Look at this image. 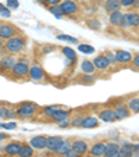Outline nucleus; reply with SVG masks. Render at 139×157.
Here are the masks:
<instances>
[{"instance_id": "nucleus-32", "label": "nucleus", "mask_w": 139, "mask_h": 157, "mask_svg": "<svg viewBox=\"0 0 139 157\" xmlns=\"http://www.w3.org/2000/svg\"><path fill=\"white\" fill-rule=\"evenodd\" d=\"M59 40H64V42H68V43H78V39L77 38H72L70 35H64V33H60V35L56 36Z\"/></svg>"}, {"instance_id": "nucleus-9", "label": "nucleus", "mask_w": 139, "mask_h": 157, "mask_svg": "<svg viewBox=\"0 0 139 157\" xmlns=\"http://www.w3.org/2000/svg\"><path fill=\"white\" fill-rule=\"evenodd\" d=\"M89 145H91V143L86 139H81V138H74V139H71V150L75 151L77 154H79L81 157L86 156Z\"/></svg>"}, {"instance_id": "nucleus-20", "label": "nucleus", "mask_w": 139, "mask_h": 157, "mask_svg": "<svg viewBox=\"0 0 139 157\" xmlns=\"http://www.w3.org/2000/svg\"><path fill=\"white\" fill-rule=\"evenodd\" d=\"M114 56H115V61L118 63V64H128V63L132 60V53L127 50H114Z\"/></svg>"}, {"instance_id": "nucleus-7", "label": "nucleus", "mask_w": 139, "mask_h": 157, "mask_svg": "<svg viewBox=\"0 0 139 157\" xmlns=\"http://www.w3.org/2000/svg\"><path fill=\"white\" fill-rule=\"evenodd\" d=\"M120 27H121L122 29H129V28H135V29H138V27H139V14H138V11L125 13V14H122Z\"/></svg>"}, {"instance_id": "nucleus-15", "label": "nucleus", "mask_w": 139, "mask_h": 157, "mask_svg": "<svg viewBox=\"0 0 139 157\" xmlns=\"http://www.w3.org/2000/svg\"><path fill=\"white\" fill-rule=\"evenodd\" d=\"M21 143L22 142H20V140H10L9 143H6L3 146V153L9 157H17L18 150L21 147Z\"/></svg>"}, {"instance_id": "nucleus-34", "label": "nucleus", "mask_w": 139, "mask_h": 157, "mask_svg": "<svg viewBox=\"0 0 139 157\" xmlns=\"http://www.w3.org/2000/svg\"><path fill=\"white\" fill-rule=\"evenodd\" d=\"M48 10L52 13L53 15H56V18H63L61 10H60V6L56 4V6H48Z\"/></svg>"}, {"instance_id": "nucleus-17", "label": "nucleus", "mask_w": 139, "mask_h": 157, "mask_svg": "<svg viewBox=\"0 0 139 157\" xmlns=\"http://www.w3.org/2000/svg\"><path fill=\"white\" fill-rule=\"evenodd\" d=\"M46 135H35V136H32L29 139V145L32 149H35V150L41 151V150H44L46 149Z\"/></svg>"}, {"instance_id": "nucleus-25", "label": "nucleus", "mask_w": 139, "mask_h": 157, "mask_svg": "<svg viewBox=\"0 0 139 157\" xmlns=\"http://www.w3.org/2000/svg\"><path fill=\"white\" fill-rule=\"evenodd\" d=\"M77 82L79 85H85V86H91L96 82L95 75H89V74H81L79 77H77Z\"/></svg>"}, {"instance_id": "nucleus-29", "label": "nucleus", "mask_w": 139, "mask_h": 157, "mask_svg": "<svg viewBox=\"0 0 139 157\" xmlns=\"http://www.w3.org/2000/svg\"><path fill=\"white\" fill-rule=\"evenodd\" d=\"M120 143L115 140H107L104 142V153H118Z\"/></svg>"}, {"instance_id": "nucleus-14", "label": "nucleus", "mask_w": 139, "mask_h": 157, "mask_svg": "<svg viewBox=\"0 0 139 157\" xmlns=\"http://www.w3.org/2000/svg\"><path fill=\"white\" fill-rule=\"evenodd\" d=\"M17 116L14 113V107L9 103L0 101V120H15Z\"/></svg>"}, {"instance_id": "nucleus-16", "label": "nucleus", "mask_w": 139, "mask_h": 157, "mask_svg": "<svg viewBox=\"0 0 139 157\" xmlns=\"http://www.w3.org/2000/svg\"><path fill=\"white\" fill-rule=\"evenodd\" d=\"M104 154V140H99V142H93L88 149L86 156L91 157H102Z\"/></svg>"}, {"instance_id": "nucleus-3", "label": "nucleus", "mask_w": 139, "mask_h": 157, "mask_svg": "<svg viewBox=\"0 0 139 157\" xmlns=\"http://www.w3.org/2000/svg\"><path fill=\"white\" fill-rule=\"evenodd\" d=\"M29 64L27 59H17L15 64L13 65V68L7 72L4 77H7L9 79H24V78H28V70H29Z\"/></svg>"}, {"instance_id": "nucleus-46", "label": "nucleus", "mask_w": 139, "mask_h": 157, "mask_svg": "<svg viewBox=\"0 0 139 157\" xmlns=\"http://www.w3.org/2000/svg\"><path fill=\"white\" fill-rule=\"evenodd\" d=\"M61 2H67V0H61Z\"/></svg>"}, {"instance_id": "nucleus-36", "label": "nucleus", "mask_w": 139, "mask_h": 157, "mask_svg": "<svg viewBox=\"0 0 139 157\" xmlns=\"http://www.w3.org/2000/svg\"><path fill=\"white\" fill-rule=\"evenodd\" d=\"M104 56H106V59L109 60V63L110 64H114V65H118V63L115 61V56H114V52H111V50H106L104 52Z\"/></svg>"}, {"instance_id": "nucleus-13", "label": "nucleus", "mask_w": 139, "mask_h": 157, "mask_svg": "<svg viewBox=\"0 0 139 157\" xmlns=\"http://www.w3.org/2000/svg\"><path fill=\"white\" fill-rule=\"evenodd\" d=\"M64 142V138L60 136V135H53V136H48L46 138V149L49 154H54L56 150L61 146V143Z\"/></svg>"}, {"instance_id": "nucleus-41", "label": "nucleus", "mask_w": 139, "mask_h": 157, "mask_svg": "<svg viewBox=\"0 0 139 157\" xmlns=\"http://www.w3.org/2000/svg\"><path fill=\"white\" fill-rule=\"evenodd\" d=\"M131 61H132V67L135 68V71H138V67H139V54H138V53L133 54V56H132V60H131Z\"/></svg>"}, {"instance_id": "nucleus-44", "label": "nucleus", "mask_w": 139, "mask_h": 157, "mask_svg": "<svg viewBox=\"0 0 139 157\" xmlns=\"http://www.w3.org/2000/svg\"><path fill=\"white\" fill-rule=\"evenodd\" d=\"M7 139H10V135H9V133H6V132H0V143L4 142V140H7Z\"/></svg>"}, {"instance_id": "nucleus-31", "label": "nucleus", "mask_w": 139, "mask_h": 157, "mask_svg": "<svg viewBox=\"0 0 139 157\" xmlns=\"http://www.w3.org/2000/svg\"><path fill=\"white\" fill-rule=\"evenodd\" d=\"M61 53L67 60H77V53L71 48H61Z\"/></svg>"}, {"instance_id": "nucleus-35", "label": "nucleus", "mask_w": 139, "mask_h": 157, "mask_svg": "<svg viewBox=\"0 0 139 157\" xmlns=\"http://www.w3.org/2000/svg\"><path fill=\"white\" fill-rule=\"evenodd\" d=\"M120 4H121V7H132V6H135V9H138L139 2L138 0H120Z\"/></svg>"}, {"instance_id": "nucleus-23", "label": "nucleus", "mask_w": 139, "mask_h": 157, "mask_svg": "<svg viewBox=\"0 0 139 157\" xmlns=\"http://www.w3.org/2000/svg\"><path fill=\"white\" fill-rule=\"evenodd\" d=\"M118 157H132V143L127 142V140H122L120 143Z\"/></svg>"}, {"instance_id": "nucleus-24", "label": "nucleus", "mask_w": 139, "mask_h": 157, "mask_svg": "<svg viewBox=\"0 0 139 157\" xmlns=\"http://www.w3.org/2000/svg\"><path fill=\"white\" fill-rule=\"evenodd\" d=\"M79 68H81V72H82V74H89V75H93L96 71L92 60H89V59H83L82 61H81Z\"/></svg>"}, {"instance_id": "nucleus-5", "label": "nucleus", "mask_w": 139, "mask_h": 157, "mask_svg": "<svg viewBox=\"0 0 139 157\" xmlns=\"http://www.w3.org/2000/svg\"><path fill=\"white\" fill-rule=\"evenodd\" d=\"M95 113H96V117L103 122H115L117 121L114 110L111 109V106H110L109 103H104V104H102V106H99Z\"/></svg>"}, {"instance_id": "nucleus-11", "label": "nucleus", "mask_w": 139, "mask_h": 157, "mask_svg": "<svg viewBox=\"0 0 139 157\" xmlns=\"http://www.w3.org/2000/svg\"><path fill=\"white\" fill-rule=\"evenodd\" d=\"M15 61H17V56L15 54H4L0 59V74L6 75L13 68V65L15 64Z\"/></svg>"}, {"instance_id": "nucleus-2", "label": "nucleus", "mask_w": 139, "mask_h": 157, "mask_svg": "<svg viewBox=\"0 0 139 157\" xmlns=\"http://www.w3.org/2000/svg\"><path fill=\"white\" fill-rule=\"evenodd\" d=\"M27 42H28L27 36L22 35V32L4 40L3 43L4 54H17L20 52H22L25 49V46H27Z\"/></svg>"}, {"instance_id": "nucleus-42", "label": "nucleus", "mask_w": 139, "mask_h": 157, "mask_svg": "<svg viewBox=\"0 0 139 157\" xmlns=\"http://www.w3.org/2000/svg\"><path fill=\"white\" fill-rule=\"evenodd\" d=\"M0 128H4V129H15V128H17V122H9V124H0Z\"/></svg>"}, {"instance_id": "nucleus-47", "label": "nucleus", "mask_w": 139, "mask_h": 157, "mask_svg": "<svg viewBox=\"0 0 139 157\" xmlns=\"http://www.w3.org/2000/svg\"><path fill=\"white\" fill-rule=\"evenodd\" d=\"M118 2H120V0H118Z\"/></svg>"}, {"instance_id": "nucleus-18", "label": "nucleus", "mask_w": 139, "mask_h": 157, "mask_svg": "<svg viewBox=\"0 0 139 157\" xmlns=\"http://www.w3.org/2000/svg\"><path fill=\"white\" fill-rule=\"evenodd\" d=\"M92 63H93V65H95V68L99 70V71H107L109 67H110V63H109V60L106 59L104 54L96 56L95 59L92 60Z\"/></svg>"}, {"instance_id": "nucleus-33", "label": "nucleus", "mask_w": 139, "mask_h": 157, "mask_svg": "<svg viewBox=\"0 0 139 157\" xmlns=\"http://www.w3.org/2000/svg\"><path fill=\"white\" fill-rule=\"evenodd\" d=\"M78 50H79L81 53H85V54H91V53H93V52H95V49L92 48L91 44L82 43V44H79V46H78Z\"/></svg>"}, {"instance_id": "nucleus-26", "label": "nucleus", "mask_w": 139, "mask_h": 157, "mask_svg": "<svg viewBox=\"0 0 139 157\" xmlns=\"http://www.w3.org/2000/svg\"><path fill=\"white\" fill-rule=\"evenodd\" d=\"M104 7V11L106 13H113V11H117V10L121 9V4H120L118 0H106L103 4Z\"/></svg>"}, {"instance_id": "nucleus-22", "label": "nucleus", "mask_w": 139, "mask_h": 157, "mask_svg": "<svg viewBox=\"0 0 139 157\" xmlns=\"http://www.w3.org/2000/svg\"><path fill=\"white\" fill-rule=\"evenodd\" d=\"M128 110L131 111V114H138L139 113V98L138 93H135V96H129L128 100L125 101Z\"/></svg>"}, {"instance_id": "nucleus-19", "label": "nucleus", "mask_w": 139, "mask_h": 157, "mask_svg": "<svg viewBox=\"0 0 139 157\" xmlns=\"http://www.w3.org/2000/svg\"><path fill=\"white\" fill-rule=\"evenodd\" d=\"M99 127V118L95 116H83L82 121H81L79 128L83 129H92V128Z\"/></svg>"}, {"instance_id": "nucleus-1", "label": "nucleus", "mask_w": 139, "mask_h": 157, "mask_svg": "<svg viewBox=\"0 0 139 157\" xmlns=\"http://www.w3.org/2000/svg\"><path fill=\"white\" fill-rule=\"evenodd\" d=\"M14 113L17 118L20 120H32L39 114V104L33 103V101H21V103L14 104Z\"/></svg>"}, {"instance_id": "nucleus-37", "label": "nucleus", "mask_w": 139, "mask_h": 157, "mask_svg": "<svg viewBox=\"0 0 139 157\" xmlns=\"http://www.w3.org/2000/svg\"><path fill=\"white\" fill-rule=\"evenodd\" d=\"M0 15H3V17H6V18L11 17V10H10L7 6L0 3Z\"/></svg>"}, {"instance_id": "nucleus-21", "label": "nucleus", "mask_w": 139, "mask_h": 157, "mask_svg": "<svg viewBox=\"0 0 139 157\" xmlns=\"http://www.w3.org/2000/svg\"><path fill=\"white\" fill-rule=\"evenodd\" d=\"M35 156H36V150L31 147L29 143H25V142L21 143V147L18 150L17 157H35Z\"/></svg>"}, {"instance_id": "nucleus-43", "label": "nucleus", "mask_w": 139, "mask_h": 157, "mask_svg": "<svg viewBox=\"0 0 139 157\" xmlns=\"http://www.w3.org/2000/svg\"><path fill=\"white\" fill-rule=\"evenodd\" d=\"M57 48H54V46H50V44H44L43 46V53L44 54H49L50 52H53V50H56Z\"/></svg>"}, {"instance_id": "nucleus-28", "label": "nucleus", "mask_w": 139, "mask_h": 157, "mask_svg": "<svg viewBox=\"0 0 139 157\" xmlns=\"http://www.w3.org/2000/svg\"><path fill=\"white\" fill-rule=\"evenodd\" d=\"M121 18H122V11H120V10L110 13V15H109V22H110V25H113V27H120Z\"/></svg>"}, {"instance_id": "nucleus-10", "label": "nucleus", "mask_w": 139, "mask_h": 157, "mask_svg": "<svg viewBox=\"0 0 139 157\" xmlns=\"http://www.w3.org/2000/svg\"><path fill=\"white\" fill-rule=\"evenodd\" d=\"M60 10H61L63 17H72V15L79 13V6L75 3L74 0H67V2H61L59 4Z\"/></svg>"}, {"instance_id": "nucleus-45", "label": "nucleus", "mask_w": 139, "mask_h": 157, "mask_svg": "<svg viewBox=\"0 0 139 157\" xmlns=\"http://www.w3.org/2000/svg\"><path fill=\"white\" fill-rule=\"evenodd\" d=\"M61 157H81V156H79V154H77L75 151L70 150V151H67V153H65L64 156H61Z\"/></svg>"}, {"instance_id": "nucleus-38", "label": "nucleus", "mask_w": 139, "mask_h": 157, "mask_svg": "<svg viewBox=\"0 0 139 157\" xmlns=\"http://www.w3.org/2000/svg\"><path fill=\"white\" fill-rule=\"evenodd\" d=\"M7 7L10 10H17L20 7V3H18V0H7Z\"/></svg>"}, {"instance_id": "nucleus-12", "label": "nucleus", "mask_w": 139, "mask_h": 157, "mask_svg": "<svg viewBox=\"0 0 139 157\" xmlns=\"http://www.w3.org/2000/svg\"><path fill=\"white\" fill-rule=\"evenodd\" d=\"M71 114H72V110L65 109V107H63V106H59V109H57L50 117H49L48 121L56 122V124H57V122L63 121V120L70 118V117H71Z\"/></svg>"}, {"instance_id": "nucleus-30", "label": "nucleus", "mask_w": 139, "mask_h": 157, "mask_svg": "<svg viewBox=\"0 0 139 157\" xmlns=\"http://www.w3.org/2000/svg\"><path fill=\"white\" fill-rule=\"evenodd\" d=\"M86 25H88L89 29H93V31H100L102 29V22L96 18H89L86 21Z\"/></svg>"}, {"instance_id": "nucleus-6", "label": "nucleus", "mask_w": 139, "mask_h": 157, "mask_svg": "<svg viewBox=\"0 0 139 157\" xmlns=\"http://www.w3.org/2000/svg\"><path fill=\"white\" fill-rule=\"evenodd\" d=\"M28 79L33 81V82H44L46 79V72H44L43 67L39 63L33 61L29 64V70H28Z\"/></svg>"}, {"instance_id": "nucleus-27", "label": "nucleus", "mask_w": 139, "mask_h": 157, "mask_svg": "<svg viewBox=\"0 0 139 157\" xmlns=\"http://www.w3.org/2000/svg\"><path fill=\"white\" fill-rule=\"evenodd\" d=\"M70 150H71V139H64V142L61 143V146H60V147L56 150V153H54V157H61Z\"/></svg>"}, {"instance_id": "nucleus-8", "label": "nucleus", "mask_w": 139, "mask_h": 157, "mask_svg": "<svg viewBox=\"0 0 139 157\" xmlns=\"http://www.w3.org/2000/svg\"><path fill=\"white\" fill-rule=\"evenodd\" d=\"M21 33L20 28H17L11 22H0V39L2 40H7V39L13 38V36Z\"/></svg>"}, {"instance_id": "nucleus-40", "label": "nucleus", "mask_w": 139, "mask_h": 157, "mask_svg": "<svg viewBox=\"0 0 139 157\" xmlns=\"http://www.w3.org/2000/svg\"><path fill=\"white\" fill-rule=\"evenodd\" d=\"M61 3V0H42V4L43 6H56V4H60Z\"/></svg>"}, {"instance_id": "nucleus-4", "label": "nucleus", "mask_w": 139, "mask_h": 157, "mask_svg": "<svg viewBox=\"0 0 139 157\" xmlns=\"http://www.w3.org/2000/svg\"><path fill=\"white\" fill-rule=\"evenodd\" d=\"M109 104L111 106V109L114 110L115 117H117V121L127 120L128 117H131V111L128 110L127 104H125V101L122 100V99H120V100H115V99H113L111 101H109Z\"/></svg>"}, {"instance_id": "nucleus-39", "label": "nucleus", "mask_w": 139, "mask_h": 157, "mask_svg": "<svg viewBox=\"0 0 139 157\" xmlns=\"http://www.w3.org/2000/svg\"><path fill=\"white\" fill-rule=\"evenodd\" d=\"M57 127L61 128V129H64V128H70V127H71V122H70V118L63 120V121L57 122Z\"/></svg>"}]
</instances>
